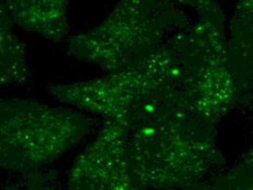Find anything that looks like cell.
<instances>
[{"label":"cell","mask_w":253,"mask_h":190,"mask_svg":"<svg viewBox=\"0 0 253 190\" xmlns=\"http://www.w3.org/2000/svg\"><path fill=\"white\" fill-rule=\"evenodd\" d=\"M79 109L0 98V168L31 172L55 161L95 125Z\"/></svg>","instance_id":"4"},{"label":"cell","mask_w":253,"mask_h":190,"mask_svg":"<svg viewBox=\"0 0 253 190\" xmlns=\"http://www.w3.org/2000/svg\"><path fill=\"white\" fill-rule=\"evenodd\" d=\"M14 25L54 43L69 36L71 0H3Z\"/></svg>","instance_id":"8"},{"label":"cell","mask_w":253,"mask_h":190,"mask_svg":"<svg viewBox=\"0 0 253 190\" xmlns=\"http://www.w3.org/2000/svg\"><path fill=\"white\" fill-rule=\"evenodd\" d=\"M13 25L4 1L0 0V88L24 84L31 78L25 45Z\"/></svg>","instance_id":"9"},{"label":"cell","mask_w":253,"mask_h":190,"mask_svg":"<svg viewBox=\"0 0 253 190\" xmlns=\"http://www.w3.org/2000/svg\"><path fill=\"white\" fill-rule=\"evenodd\" d=\"M26 190H55V189L46 186V185L40 183L39 181H36V179H33V181L30 182V185Z\"/></svg>","instance_id":"12"},{"label":"cell","mask_w":253,"mask_h":190,"mask_svg":"<svg viewBox=\"0 0 253 190\" xmlns=\"http://www.w3.org/2000/svg\"><path fill=\"white\" fill-rule=\"evenodd\" d=\"M69 190H135L126 149V128L104 121L101 133L78 157Z\"/></svg>","instance_id":"6"},{"label":"cell","mask_w":253,"mask_h":190,"mask_svg":"<svg viewBox=\"0 0 253 190\" xmlns=\"http://www.w3.org/2000/svg\"><path fill=\"white\" fill-rule=\"evenodd\" d=\"M177 30L141 63L182 107L216 124L241 104L226 54L225 14L217 3Z\"/></svg>","instance_id":"1"},{"label":"cell","mask_w":253,"mask_h":190,"mask_svg":"<svg viewBox=\"0 0 253 190\" xmlns=\"http://www.w3.org/2000/svg\"><path fill=\"white\" fill-rule=\"evenodd\" d=\"M197 190H252L251 156L215 181L200 185Z\"/></svg>","instance_id":"10"},{"label":"cell","mask_w":253,"mask_h":190,"mask_svg":"<svg viewBox=\"0 0 253 190\" xmlns=\"http://www.w3.org/2000/svg\"><path fill=\"white\" fill-rule=\"evenodd\" d=\"M252 0H239L230 22L226 54L231 76L240 93L241 104L252 103Z\"/></svg>","instance_id":"7"},{"label":"cell","mask_w":253,"mask_h":190,"mask_svg":"<svg viewBox=\"0 0 253 190\" xmlns=\"http://www.w3.org/2000/svg\"><path fill=\"white\" fill-rule=\"evenodd\" d=\"M189 20L170 0H119L101 23L68 39L72 58L110 72L134 69Z\"/></svg>","instance_id":"3"},{"label":"cell","mask_w":253,"mask_h":190,"mask_svg":"<svg viewBox=\"0 0 253 190\" xmlns=\"http://www.w3.org/2000/svg\"><path fill=\"white\" fill-rule=\"evenodd\" d=\"M126 149L135 189L197 187L220 160L215 124L179 106L126 130Z\"/></svg>","instance_id":"2"},{"label":"cell","mask_w":253,"mask_h":190,"mask_svg":"<svg viewBox=\"0 0 253 190\" xmlns=\"http://www.w3.org/2000/svg\"><path fill=\"white\" fill-rule=\"evenodd\" d=\"M57 101L118 124L126 130L173 107H182L169 90L142 67L102 78L50 84Z\"/></svg>","instance_id":"5"},{"label":"cell","mask_w":253,"mask_h":190,"mask_svg":"<svg viewBox=\"0 0 253 190\" xmlns=\"http://www.w3.org/2000/svg\"><path fill=\"white\" fill-rule=\"evenodd\" d=\"M170 1L177 4H181V6L184 7L194 9L198 13L212 8L216 4V2L213 1V0H170Z\"/></svg>","instance_id":"11"}]
</instances>
